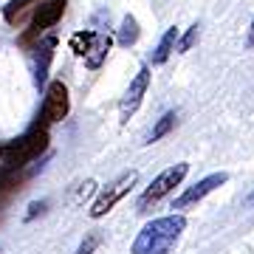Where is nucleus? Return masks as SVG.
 <instances>
[{"instance_id":"obj_1","label":"nucleus","mask_w":254,"mask_h":254,"mask_svg":"<svg viewBox=\"0 0 254 254\" xmlns=\"http://www.w3.org/2000/svg\"><path fill=\"white\" fill-rule=\"evenodd\" d=\"M184 229H187V218L181 212L164 215V218L150 220L133 240V254H170L175 243L181 240Z\"/></svg>"},{"instance_id":"obj_2","label":"nucleus","mask_w":254,"mask_h":254,"mask_svg":"<svg viewBox=\"0 0 254 254\" xmlns=\"http://www.w3.org/2000/svg\"><path fill=\"white\" fill-rule=\"evenodd\" d=\"M48 141H51V138H48V125H43V122L37 119L20 138L6 141V150H3V158H0V161L14 167V170H26L28 164L37 161V158L48 150Z\"/></svg>"},{"instance_id":"obj_3","label":"nucleus","mask_w":254,"mask_h":254,"mask_svg":"<svg viewBox=\"0 0 254 254\" xmlns=\"http://www.w3.org/2000/svg\"><path fill=\"white\" fill-rule=\"evenodd\" d=\"M187 173H190V164L187 161L173 164V167H167L164 173H158L153 178V184L138 195V212H150V206H155L161 198H167V195L187 178Z\"/></svg>"},{"instance_id":"obj_4","label":"nucleus","mask_w":254,"mask_h":254,"mask_svg":"<svg viewBox=\"0 0 254 254\" xmlns=\"http://www.w3.org/2000/svg\"><path fill=\"white\" fill-rule=\"evenodd\" d=\"M65 6H68V0H46V3H40L34 11V17H31L28 31L20 37V46H31V43H37L40 37L46 34L48 28H54L63 20Z\"/></svg>"},{"instance_id":"obj_5","label":"nucleus","mask_w":254,"mask_h":254,"mask_svg":"<svg viewBox=\"0 0 254 254\" xmlns=\"http://www.w3.org/2000/svg\"><path fill=\"white\" fill-rule=\"evenodd\" d=\"M136 181H138V173H136V170H127V173H122V175L116 178V181L108 184V187H105V190L99 192V198L93 200V206H91V212H88V215H91L93 220L105 218L110 209L116 206L119 200H122V198L127 195V192L136 187Z\"/></svg>"},{"instance_id":"obj_6","label":"nucleus","mask_w":254,"mask_h":254,"mask_svg":"<svg viewBox=\"0 0 254 254\" xmlns=\"http://www.w3.org/2000/svg\"><path fill=\"white\" fill-rule=\"evenodd\" d=\"M68 110H71V96H68V85L63 79H54L48 85L46 91V99H43V108H40V122L43 125H57V122H63L68 116Z\"/></svg>"},{"instance_id":"obj_7","label":"nucleus","mask_w":254,"mask_h":254,"mask_svg":"<svg viewBox=\"0 0 254 254\" xmlns=\"http://www.w3.org/2000/svg\"><path fill=\"white\" fill-rule=\"evenodd\" d=\"M147 88H150V65H141L138 73L133 76V82H130V88H127L122 105H119V119H122V125H127L130 116L141 108V99H144Z\"/></svg>"},{"instance_id":"obj_8","label":"nucleus","mask_w":254,"mask_h":254,"mask_svg":"<svg viewBox=\"0 0 254 254\" xmlns=\"http://www.w3.org/2000/svg\"><path fill=\"white\" fill-rule=\"evenodd\" d=\"M229 181V175L226 173H212V175H206V178H200L195 187H190L187 192H181L178 198H175V203H173V209H187V206H195L198 200H203L209 195V192H215L218 187H223V184Z\"/></svg>"},{"instance_id":"obj_9","label":"nucleus","mask_w":254,"mask_h":254,"mask_svg":"<svg viewBox=\"0 0 254 254\" xmlns=\"http://www.w3.org/2000/svg\"><path fill=\"white\" fill-rule=\"evenodd\" d=\"M28 178L26 170H14L9 164L0 161V203L6 200V195H11L14 190H20V184Z\"/></svg>"},{"instance_id":"obj_10","label":"nucleus","mask_w":254,"mask_h":254,"mask_svg":"<svg viewBox=\"0 0 254 254\" xmlns=\"http://www.w3.org/2000/svg\"><path fill=\"white\" fill-rule=\"evenodd\" d=\"M110 46H113V40H110L108 34H96L91 51L85 54V65H88L91 71L102 68V63H105V60H108V54H110Z\"/></svg>"},{"instance_id":"obj_11","label":"nucleus","mask_w":254,"mask_h":254,"mask_svg":"<svg viewBox=\"0 0 254 254\" xmlns=\"http://www.w3.org/2000/svg\"><path fill=\"white\" fill-rule=\"evenodd\" d=\"M175 43H178V28L170 26L167 31H164V37L158 40V46H155L153 57H150V63H153V65H164L167 60H170V57H173Z\"/></svg>"},{"instance_id":"obj_12","label":"nucleus","mask_w":254,"mask_h":254,"mask_svg":"<svg viewBox=\"0 0 254 254\" xmlns=\"http://www.w3.org/2000/svg\"><path fill=\"white\" fill-rule=\"evenodd\" d=\"M138 34H141V31H138L136 17H133V14H125V20H122V28H119V46H125V48L136 46Z\"/></svg>"},{"instance_id":"obj_13","label":"nucleus","mask_w":254,"mask_h":254,"mask_svg":"<svg viewBox=\"0 0 254 254\" xmlns=\"http://www.w3.org/2000/svg\"><path fill=\"white\" fill-rule=\"evenodd\" d=\"M175 119H178V116H175V110H167V113L155 122L153 133L147 136V144H155V141H161L164 136H170V130L175 127Z\"/></svg>"},{"instance_id":"obj_14","label":"nucleus","mask_w":254,"mask_h":254,"mask_svg":"<svg viewBox=\"0 0 254 254\" xmlns=\"http://www.w3.org/2000/svg\"><path fill=\"white\" fill-rule=\"evenodd\" d=\"M93 40H96V31H76V34L71 37V51L76 57H85L91 51Z\"/></svg>"},{"instance_id":"obj_15","label":"nucleus","mask_w":254,"mask_h":254,"mask_svg":"<svg viewBox=\"0 0 254 254\" xmlns=\"http://www.w3.org/2000/svg\"><path fill=\"white\" fill-rule=\"evenodd\" d=\"M31 3H34V0H9V6L3 9V17L9 20V23H14L20 11H26L28 6H31Z\"/></svg>"},{"instance_id":"obj_16","label":"nucleus","mask_w":254,"mask_h":254,"mask_svg":"<svg viewBox=\"0 0 254 254\" xmlns=\"http://www.w3.org/2000/svg\"><path fill=\"white\" fill-rule=\"evenodd\" d=\"M198 28H200V26H192L190 31H187V34H184L181 40L175 43V48H178V51H190V48H192V43L198 40Z\"/></svg>"},{"instance_id":"obj_17","label":"nucleus","mask_w":254,"mask_h":254,"mask_svg":"<svg viewBox=\"0 0 254 254\" xmlns=\"http://www.w3.org/2000/svg\"><path fill=\"white\" fill-rule=\"evenodd\" d=\"M96 246H99V237H96V235H91L88 240H85V243L79 246V249H76V254H91L93 249H96Z\"/></svg>"},{"instance_id":"obj_18","label":"nucleus","mask_w":254,"mask_h":254,"mask_svg":"<svg viewBox=\"0 0 254 254\" xmlns=\"http://www.w3.org/2000/svg\"><path fill=\"white\" fill-rule=\"evenodd\" d=\"M46 209V203H31V212H28V218H34L37 212H43Z\"/></svg>"},{"instance_id":"obj_19","label":"nucleus","mask_w":254,"mask_h":254,"mask_svg":"<svg viewBox=\"0 0 254 254\" xmlns=\"http://www.w3.org/2000/svg\"><path fill=\"white\" fill-rule=\"evenodd\" d=\"M249 46H254V23H252V28H249Z\"/></svg>"},{"instance_id":"obj_20","label":"nucleus","mask_w":254,"mask_h":254,"mask_svg":"<svg viewBox=\"0 0 254 254\" xmlns=\"http://www.w3.org/2000/svg\"><path fill=\"white\" fill-rule=\"evenodd\" d=\"M246 203H254V192H252V195H249V198H246Z\"/></svg>"}]
</instances>
